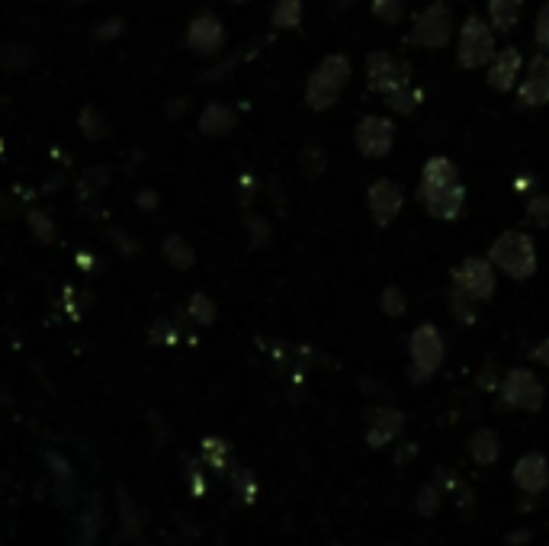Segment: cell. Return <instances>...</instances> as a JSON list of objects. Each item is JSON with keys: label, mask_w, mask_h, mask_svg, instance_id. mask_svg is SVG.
Here are the masks:
<instances>
[{"label": "cell", "mask_w": 549, "mask_h": 546, "mask_svg": "<svg viewBox=\"0 0 549 546\" xmlns=\"http://www.w3.org/2000/svg\"><path fill=\"white\" fill-rule=\"evenodd\" d=\"M488 261L511 280H530L537 273V241L521 229H508L492 241Z\"/></svg>", "instance_id": "1"}, {"label": "cell", "mask_w": 549, "mask_h": 546, "mask_svg": "<svg viewBox=\"0 0 549 546\" xmlns=\"http://www.w3.org/2000/svg\"><path fill=\"white\" fill-rule=\"evenodd\" d=\"M347 81H350V58L341 52L325 55L322 62L315 65V71L309 74V84H305V103H309L315 113L331 110V106L341 100Z\"/></svg>", "instance_id": "2"}, {"label": "cell", "mask_w": 549, "mask_h": 546, "mask_svg": "<svg viewBox=\"0 0 549 546\" xmlns=\"http://www.w3.org/2000/svg\"><path fill=\"white\" fill-rule=\"evenodd\" d=\"M543 402H546V389H543L540 376L533 370L514 367L498 383V408H505V412L533 415V412H540Z\"/></svg>", "instance_id": "3"}, {"label": "cell", "mask_w": 549, "mask_h": 546, "mask_svg": "<svg viewBox=\"0 0 549 546\" xmlns=\"http://www.w3.org/2000/svg\"><path fill=\"white\" fill-rule=\"evenodd\" d=\"M444 354H447V344H444V335H440V328L424 322L411 331V341H408V357H411V367H408V376L411 383H427L437 370L440 363H444Z\"/></svg>", "instance_id": "4"}, {"label": "cell", "mask_w": 549, "mask_h": 546, "mask_svg": "<svg viewBox=\"0 0 549 546\" xmlns=\"http://www.w3.org/2000/svg\"><path fill=\"white\" fill-rule=\"evenodd\" d=\"M495 52H498V45H495L492 23H485L476 13H469L460 26V39H456V62L466 71H476L492 62Z\"/></svg>", "instance_id": "5"}, {"label": "cell", "mask_w": 549, "mask_h": 546, "mask_svg": "<svg viewBox=\"0 0 549 546\" xmlns=\"http://www.w3.org/2000/svg\"><path fill=\"white\" fill-rule=\"evenodd\" d=\"M453 39V10L444 0H434L431 7H424L415 17V29H411V42L421 49H444Z\"/></svg>", "instance_id": "6"}, {"label": "cell", "mask_w": 549, "mask_h": 546, "mask_svg": "<svg viewBox=\"0 0 549 546\" xmlns=\"http://www.w3.org/2000/svg\"><path fill=\"white\" fill-rule=\"evenodd\" d=\"M450 280L456 290H463L466 296H472L476 302H485L495 296V286H498V277H495V267L488 257H466L463 264H456Z\"/></svg>", "instance_id": "7"}, {"label": "cell", "mask_w": 549, "mask_h": 546, "mask_svg": "<svg viewBox=\"0 0 549 546\" xmlns=\"http://www.w3.org/2000/svg\"><path fill=\"white\" fill-rule=\"evenodd\" d=\"M354 145L363 158H370V161H379V158H386L392 145H395V126H392V119L386 116H363L360 123H357V132H354Z\"/></svg>", "instance_id": "8"}, {"label": "cell", "mask_w": 549, "mask_h": 546, "mask_svg": "<svg viewBox=\"0 0 549 546\" xmlns=\"http://www.w3.org/2000/svg\"><path fill=\"white\" fill-rule=\"evenodd\" d=\"M225 23L216 17V13H196V17L190 20L187 26V36H183V42H187V49L193 55L200 58H216L222 49H225Z\"/></svg>", "instance_id": "9"}, {"label": "cell", "mask_w": 549, "mask_h": 546, "mask_svg": "<svg viewBox=\"0 0 549 546\" xmlns=\"http://www.w3.org/2000/svg\"><path fill=\"white\" fill-rule=\"evenodd\" d=\"M366 81L376 94H392L405 84H411V68L405 62H395L389 52H370L366 55Z\"/></svg>", "instance_id": "10"}, {"label": "cell", "mask_w": 549, "mask_h": 546, "mask_svg": "<svg viewBox=\"0 0 549 546\" xmlns=\"http://www.w3.org/2000/svg\"><path fill=\"white\" fill-rule=\"evenodd\" d=\"M405 431V415L392 405H376L366 412V447L383 450L392 441H399Z\"/></svg>", "instance_id": "11"}, {"label": "cell", "mask_w": 549, "mask_h": 546, "mask_svg": "<svg viewBox=\"0 0 549 546\" xmlns=\"http://www.w3.org/2000/svg\"><path fill=\"white\" fill-rule=\"evenodd\" d=\"M402 203H405L402 184H395V180H389V177H379L370 187V193H366V206H370V216L379 229H386V225L399 219Z\"/></svg>", "instance_id": "12"}, {"label": "cell", "mask_w": 549, "mask_h": 546, "mask_svg": "<svg viewBox=\"0 0 549 546\" xmlns=\"http://www.w3.org/2000/svg\"><path fill=\"white\" fill-rule=\"evenodd\" d=\"M517 103L540 110L549 103V55H533L524 81H517Z\"/></svg>", "instance_id": "13"}, {"label": "cell", "mask_w": 549, "mask_h": 546, "mask_svg": "<svg viewBox=\"0 0 549 546\" xmlns=\"http://www.w3.org/2000/svg\"><path fill=\"white\" fill-rule=\"evenodd\" d=\"M488 68V87L498 90V94H508V90L517 87L521 81V68H524V55L517 45H505L492 55V62L485 65Z\"/></svg>", "instance_id": "14"}, {"label": "cell", "mask_w": 549, "mask_h": 546, "mask_svg": "<svg viewBox=\"0 0 549 546\" xmlns=\"http://www.w3.org/2000/svg\"><path fill=\"white\" fill-rule=\"evenodd\" d=\"M511 479H514V485L527 498H537V495H543L549 489V460L543 457L540 450L524 453V457L514 463Z\"/></svg>", "instance_id": "15"}, {"label": "cell", "mask_w": 549, "mask_h": 546, "mask_svg": "<svg viewBox=\"0 0 549 546\" xmlns=\"http://www.w3.org/2000/svg\"><path fill=\"white\" fill-rule=\"evenodd\" d=\"M424 209L431 212L434 219H444V222H453V219H460L463 216V206H466V187L456 180V184L450 187H440L434 190L427 200H421Z\"/></svg>", "instance_id": "16"}, {"label": "cell", "mask_w": 549, "mask_h": 546, "mask_svg": "<svg viewBox=\"0 0 549 546\" xmlns=\"http://www.w3.org/2000/svg\"><path fill=\"white\" fill-rule=\"evenodd\" d=\"M460 180V171H456V164L444 155H434L427 158V164L421 168V184H418V200H427L434 190L440 187H450Z\"/></svg>", "instance_id": "17"}, {"label": "cell", "mask_w": 549, "mask_h": 546, "mask_svg": "<svg viewBox=\"0 0 549 546\" xmlns=\"http://www.w3.org/2000/svg\"><path fill=\"white\" fill-rule=\"evenodd\" d=\"M466 450H469V460L476 466H495L501 457V437L492 428H476L469 434Z\"/></svg>", "instance_id": "18"}, {"label": "cell", "mask_w": 549, "mask_h": 546, "mask_svg": "<svg viewBox=\"0 0 549 546\" xmlns=\"http://www.w3.org/2000/svg\"><path fill=\"white\" fill-rule=\"evenodd\" d=\"M235 126H238V116L232 106H225V103H206V110L200 113V129H203V135H212V139L228 135Z\"/></svg>", "instance_id": "19"}, {"label": "cell", "mask_w": 549, "mask_h": 546, "mask_svg": "<svg viewBox=\"0 0 549 546\" xmlns=\"http://www.w3.org/2000/svg\"><path fill=\"white\" fill-rule=\"evenodd\" d=\"M524 0H488V23L495 33H511L521 23Z\"/></svg>", "instance_id": "20"}, {"label": "cell", "mask_w": 549, "mask_h": 546, "mask_svg": "<svg viewBox=\"0 0 549 546\" xmlns=\"http://www.w3.org/2000/svg\"><path fill=\"white\" fill-rule=\"evenodd\" d=\"M161 257L174 270H190L196 264V248L183 235L174 232V235H164V241H161Z\"/></svg>", "instance_id": "21"}, {"label": "cell", "mask_w": 549, "mask_h": 546, "mask_svg": "<svg viewBox=\"0 0 549 546\" xmlns=\"http://www.w3.org/2000/svg\"><path fill=\"white\" fill-rule=\"evenodd\" d=\"M36 62H39V55H36V49H29L26 42H7L4 49H0V71L20 74V71H29Z\"/></svg>", "instance_id": "22"}, {"label": "cell", "mask_w": 549, "mask_h": 546, "mask_svg": "<svg viewBox=\"0 0 549 546\" xmlns=\"http://www.w3.org/2000/svg\"><path fill=\"white\" fill-rule=\"evenodd\" d=\"M187 318L193 325H200V328H212L219 322V306H216V299L206 296V293H193L190 302H187Z\"/></svg>", "instance_id": "23"}, {"label": "cell", "mask_w": 549, "mask_h": 546, "mask_svg": "<svg viewBox=\"0 0 549 546\" xmlns=\"http://www.w3.org/2000/svg\"><path fill=\"white\" fill-rule=\"evenodd\" d=\"M305 13V0H277L270 10V26L273 29H299Z\"/></svg>", "instance_id": "24"}, {"label": "cell", "mask_w": 549, "mask_h": 546, "mask_svg": "<svg viewBox=\"0 0 549 546\" xmlns=\"http://www.w3.org/2000/svg\"><path fill=\"white\" fill-rule=\"evenodd\" d=\"M78 129L87 142H100L110 135V119H106L97 106H84V110L78 113Z\"/></svg>", "instance_id": "25"}, {"label": "cell", "mask_w": 549, "mask_h": 546, "mask_svg": "<svg viewBox=\"0 0 549 546\" xmlns=\"http://www.w3.org/2000/svg\"><path fill=\"white\" fill-rule=\"evenodd\" d=\"M440 505H444V492H440L437 482H424L418 495H415V514L418 518H434V514L440 511Z\"/></svg>", "instance_id": "26"}, {"label": "cell", "mask_w": 549, "mask_h": 546, "mask_svg": "<svg viewBox=\"0 0 549 546\" xmlns=\"http://www.w3.org/2000/svg\"><path fill=\"white\" fill-rule=\"evenodd\" d=\"M26 225H29V232L42 241V245H52V241L58 238V225H55V219L45 209H29L26 212Z\"/></svg>", "instance_id": "27"}, {"label": "cell", "mask_w": 549, "mask_h": 546, "mask_svg": "<svg viewBox=\"0 0 549 546\" xmlns=\"http://www.w3.org/2000/svg\"><path fill=\"white\" fill-rule=\"evenodd\" d=\"M418 103H421V90L418 87H399V90H392V94H386V106L395 113H402V116H411L418 110Z\"/></svg>", "instance_id": "28"}, {"label": "cell", "mask_w": 549, "mask_h": 546, "mask_svg": "<svg viewBox=\"0 0 549 546\" xmlns=\"http://www.w3.org/2000/svg\"><path fill=\"white\" fill-rule=\"evenodd\" d=\"M476 306L479 302L472 299V296H466L463 290H456V286H450V312H453V318L460 325H476Z\"/></svg>", "instance_id": "29"}, {"label": "cell", "mask_w": 549, "mask_h": 546, "mask_svg": "<svg viewBox=\"0 0 549 546\" xmlns=\"http://www.w3.org/2000/svg\"><path fill=\"white\" fill-rule=\"evenodd\" d=\"M228 485H232V492L238 495L241 505H251L257 498V479H254V473H248V469H232Z\"/></svg>", "instance_id": "30"}, {"label": "cell", "mask_w": 549, "mask_h": 546, "mask_svg": "<svg viewBox=\"0 0 549 546\" xmlns=\"http://www.w3.org/2000/svg\"><path fill=\"white\" fill-rule=\"evenodd\" d=\"M203 460L212 466V469H225L228 460H232V450L222 441V437H206L203 441Z\"/></svg>", "instance_id": "31"}, {"label": "cell", "mask_w": 549, "mask_h": 546, "mask_svg": "<svg viewBox=\"0 0 549 546\" xmlns=\"http://www.w3.org/2000/svg\"><path fill=\"white\" fill-rule=\"evenodd\" d=\"M110 180H113V168H106V164H94V168H87L81 174V190L84 193H100L110 187Z\"/></svg>", "instance_id": "32"}, {"label": "cell", "mask_w": 549, "mask_h": 546, "mask_svg": "<svg viewBox=\"0 0 549 546\" xmlns=\"http://www.w3.org/2000/svg\"><path fill=\"white\" fill-rule=\"evenodd\" d=\"M370 10H373V17L379 23H389V26L402 23V17H405L402 0H370Z\"/></svg>", "instance_id": "33"}, {"label": "cell", "mask_w": 549, "mask_h": 546, "mask_svg": "<svg viewBox=\"0 0 549 546\" xmlns=\"http://www.w3.org/2000/svg\"><path fill=\"white\" fill-rule=\"evenodd\" d=\"M379 309H383L389 318H402L405 309H408V299L399 286H386L383 293H379Z\"/></svg>", "instance_id": "34"}, {"label": "cell", "mask_w": 549, "mask_h": 546, "mask_svg": "<svg viewBox=\"0 0 549 546\" xmlns=\"http://www.w3.org/2000/svg\"><path fill=\"white\" fill-rule=\"evenodd\" d=\"M302 174L309 180H318L325 174V151L318 145H309L302 151Z\"/></svg>", "instance_id": "35"}, {"label": "cell", "mask_w": 549, "mask_h": 546, "mask_svg": "<svg viewBox=\"0 0 549 546\" xmlns=\"http://www.w3.org/2000/svg\"><path fill=\"white\" fill-rule=\"evenodd\" d=\"M122 33H126V20L119 17H106V20H100L97 26H94V39L97 42H116V39H122Z\"/></svg>", "instance_id": "36"}, {"label": "cell", "mask_w": 549, "mask_h": 546, "mask_svg": "<svg viewBox=\"0 0 549 546\" xmlns=\"http://www.w3.org/2000/svg\"><path fill=\"white\" fill-rule=\"evenodd\" d=\"M527 222L533 229H549V196H533L527 203Z\"/></svg>", "instance_id": "37"}, {"label": "cell", "mask_w": 549, "mask_h": 546, "mask_svg": "<svg viewBox=\"0 0 549 546\" xmlns=\"http://www.w3.org/2000/svg\"><path fill=\"white\" fill-rule=\"evenodd\" d=\"M244 222H248L251 245H254V248H267V245H270V225H267V219H264V216H248Z\"/></svg>", "instance_id": "38"}, {"label": "cell", "mask_w": 549, "mask_h": 546, "mask_svg": "<svg viewBox=\"0 0 549 546\" xmlns=\"http://www.w3.org/2000/svg\"><path fill=\"white\" fill-rule=\"evenodd\" d=\"M151 341H155V344H177L180 341V328L174 322H164V318H161V322L151 325Z\"/></svg>", "instance_id": "39"}, {"label": "cell", "mask_w": 549, "mask_h": 546, "mask_svg": "<svg viewBox=\"0 0 549 546\" xmlns=\"http://www.w3.org/2000/svg\"><path fill=\"white\" fill-rule=\"evenodd\" d=\"M119 514L129 534H139V511H135V505L126 498V492H119Z\"/></svg>", "instance_id": "40"}, {"label": "cell", "mask_w": 549, "mask_h": 546, "mask_svg": "<svg viewBox=\"0 0 549 546\" xmlns=\"http://www.w3.org/2000/svg\"><path fill=\"white\" fill-rule=\"evenodd\" d=\"M533 36H537V42L549 52V0L540 7V13H537V23H533Z\"/></svg>", "instance_id": "41"}, {"label": "cell", "mask_w": 549, "mask_h": 546, "mask_svg": "<svg viewBox=\"0 0 549 546\" xmlns=\"http://www.w3.org/2000/svg\"><path fill=\"white\" fill-rule=\"evenodd\" d=\"M110 241L116 245L119 254H139V241L129 238L126 232H119V229H110Z\"/></svg>", "instance_id": "42"}, {"label": "cell", "mask_w": 549, "mask_h": 546, "mask_svg": "<svg viewBox=\"0 0 549 546\" xmlns=\"http://www.w3.org/2000/svg\"><path fill=\"white\" fill-rule=\"evenodd\" d=\"M158 203H161V196L151 190V187H142L139 193H135V206H139L142 212H155Z\"/></svg>", "instance_id": "43"}, {"label": "cell", "mask_w": 549, "mask_h": 546, "mask_svg": "<svg viewBox=\"0 0 549 546\" xmlns=\"http://www.w3.org/2000/svg\"><path fill=\"white\" fill-rule=\"evenodd\" d=\"M187 485H190V492H193L196 498H203V495H206V476H203L196 466L187 473Z\"/></svg>", "instance_id": "44"}, {"label": "cell", "mask_w": 549, "mask_h": 546, "mask_svg": "<svg viewBox=\"0 0 549 546\" xmlns=\"http://www.w3.org/2000/svg\"><path fill=\"white\" fill-rule=\"evenodd\" d=\"M49 466L55 469V473L61 476V482H68V476H71V469H68V463L58 457V453H49Z\"/></svg>", "instance_id": "45"}, {"label": "cell", "mask_w": 549, "mask_h": 546, "mask_svg": "<svg viewBox=\"0 0 549 546\" xmlns=\"http://www.w3.org/2000/svg\"><path fill=\"white\" fill-rule=\"evenodd\" d=\"M533 360H537V363H543V367L549 370V335L537 344V347H533Z\"/></svg>", "instance_id": "46"}, {"label": "cell", "mask_w": 549, "mask_h": 546, "mask_svg": "<svg viewBox=\"0 0 549 546\" xmlns=\"http://www.w3.org/2000/svg\"><path fill=\"white\" fill-rule=\"evenodd\" d=\"M183 116V113H187V97H180V100H171V103H167V116Z\"/></svg>", "instance_id": "47"}, {"label": "cell", "mask_w": 549, "mask_h": 546, "mask_svg": "<svg viewBox=\"0 0 549 546\" xmlns=\"http://www.w3.org/2000/svg\"><path fill=\"white\" fill-rule=\"evenodd\" d=\"M415 453H418V447H415V444H408V447H402L399 457H395V463H408V460H415Z\"/></svg>", "instance_id": "48"}, {"label": "cell", "mask_w": 549, "mask_h": 546, "mask_svg": "<svg viewBox=\"0 0 549 546\" xmlns=\"http://www.w3.org/2000/svg\"><path fill=\"white\" fill-rule=\"evenodd\" d=\"M10 212H13L10 196H0V216H10Z\"/></svg>", "instance_id": "49"}, {"label": "cell", "mask_w": 549, "mask_h": 546, "mask_svg": "<svg viewBox=\"0 0 549 546\" xmlns=\"http://www.w3.org/2000/svg\"><path fill=\"white\" fill-rule=\"evenodd\" d=\"M524 540H530V530H527V534H511L508 537V543H524Z\"/></svg>", "instance_id": "50"}, {"label": "cell", "mask_w": 549, "mask_h": 546, "mask_svg": "<svg viewBox=\"0 0 549 546\" xmlns=\"http://www.w3.org/2000/svg\"><path fill=\"white\" fill-rule=\"evenodd\" d=\"M228 4H238L241 7V4H251V0H228Z\"/></svg>", "instance_id": "51"}, {"label": "cell", "mask_w": 549, "mask_h": 546, "mask_svg": "<svg viewBox=\"0 0 549 546\" xmlns=\"http://www.w3.org/2000/svg\"><path fill=\"white\" fill-rule=\"evenodd\" d=\"M74 4H94V0H74Z\"/></svg>", "instance_id": "52"}, {"label": "cell", "mask_w": 549, "mask_h": 546, "mask_svg": "<svg viewBox=\"0 0 549 546\" xmlns=\"http://www.w3.org/2000/svg\"><path fill=\"white\" fill-rule=\"evenodd\" d=\"M334 546H341V543H334Z\"/></svg>", "instance_id": "53"}]
</instances>
